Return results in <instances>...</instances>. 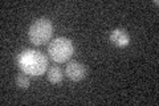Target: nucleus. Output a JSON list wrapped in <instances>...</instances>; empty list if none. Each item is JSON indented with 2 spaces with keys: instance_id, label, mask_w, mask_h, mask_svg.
Listing matches in <instances>:
<instances>
[{
  "instance_id": "1",
  "label": "nucleus",
  "mask_w": 159,
  "mask_h": 106,
  "mask_svg": "<svg viewBox=\"0 0 159 106\" xmlns=\"http://www.w3.org/2000/svg\"><path fill=\"white\" fill-rule=\"evenodd\" d=\"M16 61L19 68L23 70V73L28 76H43L47 72L48 68V58L44 53L36 49H24L21 50L17 57Z\"/></svg>"
},
{
  "instance_id": "2",
  "label": "nucleus",
  "mask_w": 159,
  "mask_h": 106,
  "mask_svg": "<svg viewBox=\"0 0 159 106\" xmlns=\"http://www.w3.org/2000/svg\"><path fill=\"white\" fill-rule=\"evenodd\" d=\"M74 53V45L70 39L60 36L53 39L48 45V54L54 62H66Z\"/></svg>"
},
{
  "instance_id": "3",
  "label": "nucleus",
  "mask_w": 159,
  "mask_h": 106,
  "mask_svg": "<svg viewBox=\"0 0 159 106\" xmlns=\"http://www.w3.org/2000/svg\"><path fill=\"white\" fill-rule=\"evenodd\" d=\"M53 35L52 21L47 17L36 19L28 29V39L33 45H44L51 40Z\"/></svg>"
},
{
  "instance_id": "4",
  "label": "nucleus",
  "mask_w": 159,
  "mask_h": 106,
  "mask_svg": "<svg viewBox=\"0 0 159 106\" xmlns=\"http://www.w3.org/2000/svg\"><path fill=\"white\" fill-rule=\"evenodd\" d=\"M65 73L69 80H72L74 82H78L85 78L86 68H85V65L78 61H69V64L65 68Z\"/></svg>"
},
{
  "instance_id": "5",
  "label": "nucleus",
  "mask_w": 159,
  "mask_h": 106,
  "mask_svg": "<svg viewBox=\"0 0 159 106\" xmlns=\"http://www.w3.org/2000/svg\"><path fill=\"white\" fill-rule=\"evenodd\" d=\"M110 43L116 45L117 48H126L130 44V35H129L126 29L116 28L110 33Z\"/></svg>"
},
{
  "instance_id": "6",
  "label": "nucleus",
  "mask_w": 159,
  "mask_h": 106,
  "mask_svg": "<svg viewBox=\"0 0 159 106\" xmlns=\"http://www.w3.org/2000/svg\"><path fill=\"white\" fill-rule=\"evenodd\" d=\"M64 78L62 74V69L58 67V65H53V67L49 68L48 70V80L51 84H60Z\"/></svg>"
},
{
  "instance_id": "7",
  "label": "nucleus",
  "mask_w": 159,
  "mask_h": 106,
  "mask_svg": "<svg viewBox=\"0 0 159 106\" xmlns=\"http://www.w3.org/2000/svg\"><path fill=\"white\" fill-rule=\"evenodd\" d=\"M16 84H17L19 88H21V89H28V88H29V84H31L28 74H25V73L17 74V77H16Z\"/></svg>"
}]
</instances>
